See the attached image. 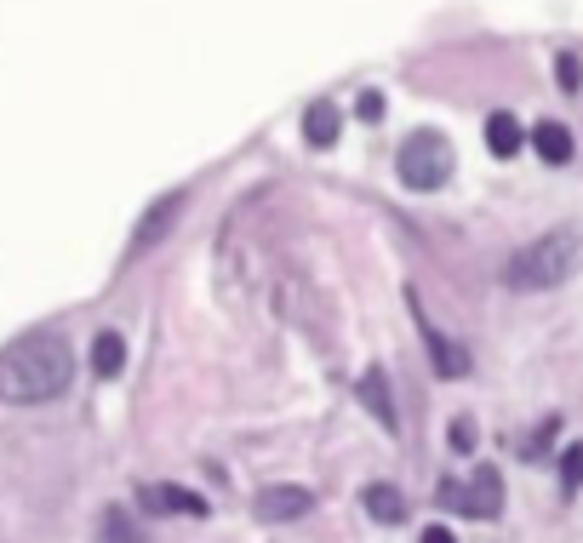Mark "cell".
<instances>
[{
	"instance_id": "cell-1",
	"label": "cell",
	"mask_w": 583,
	"mask_h": 543,
	"mask_svg": "<svg viewBox=\"0 0 583 543\" xmlns=\"http://www.w3.org/2000/svg\"><path fill=\"white\" fill-rule=\"evenodd\" d=\"M74 378V350L63 332H23L0 350V401L7 406H40L58 401Z\"/></svg>"
},
{
	"instance_id": "cell-2",
	"label": "cell",
	"mask_w": 583,
	"mask_h": 543,
	"mask_svg": "<svg viewBox=\"0 0 583 543\" xmlns=\"http://www.w3.org/2000/svg\"><path fill=\"white\" fill-rule=\"evenodd\" d=\"M583 269V229L578 224H561L549 229L538 240H526L521 252H510V263H503V286L510 292H549L572 281Z\"/></svg>"
},
{
	"instance_id": "cell-3",
	"label": "cell",
	"mask_w": 583,
	"mask_h": 543,
	"mask_svg": "<svg viewBox=\"0 0 583 543\" xmlns=\"http://www.w3.org/2000/svg\"><path fill=\"white\" fill-rule=\"evenodd\" d=\"M400 184L429 194V189H441L452 178V143L441 132H412L407 143H400Z\"/></svg>"
},
{
	"instance_id": "cell-4",
	"label": "cell",
	"mask_w": 583,
	"mask_h": 543,
	"mask_svg": "<svg viewBox=\"0 0 583 543\" xmlns=\"http://www.w3.org/2000/svg\"><path fill=\"white\" fill-rule=\"evenodd\" d=\"M441 504L469 515V521H492V515L503 509V475L492 463H480L469 481H441Z\"/></svg>"
},
{
	"instance_id": "cell-5",
	"label": "cell",
	"mask_w": 583,
	"mask_h": 543,
	"mask_svg": "<svg viewBox=\"0 0 583 543\" xmlns=\"http://www.w3.org/2000/svg\"><path fill=\"white\" fill-rule=\"evenodd\" d=\"M184 212H189V189H166L149 201V212L138 217V229H132V252H149V246H161L177 224H184Z\"/></svg>"
},
{
	"instance_id": "cell-6",
	"label": "cell",
	"mask_w": 583,
	"mask_h": 543,
	"mask_svg": "<svg viewBox=\"0 0 583 543\" xmlns=\"http://www.w3.org/2000/svg\"><path fill=\"white\" fill-rule=\"evenodd\" d=\"M138 504H143L149 515H195V521H207V515H212V504L200 498V492L172 486V481H149V486H138Z\"/></svg>"
},
{
	"instance_id": "cell-7",
	"label": "cell",
	"mask_w": 583,
	"mask_h": 543,
	"mask_svg": "<svg viewBox=\"0 0 583 543\" xmlns=\"http://www.w3.org/2000/svg\"><path fill=\"white\" fill-rule=\"evenodd\" d=\"M412 315H418V332H423V350H429V361H435V373L441 378H464L469 373V350H464V343H452L435 320H423L418 298H412Z\"/></svg>"
},
{
	"instance_id": "cell-8",
	"label": "cell",
	"mask_w": 583,
	"mask_h": 543,
	"mask_svg": "<svg viewBox=\"0 0 583 543\" xmlns=\"http://www.w3.org/2000/svg\"><path fill=\"white\" fill-rule=\"evenodd\" d=\"M310 504H315L310 486H264L258 492V515H264V521H303Z\"/></svg>"
},
{
	"instance_id": "cell-9",
	"label": "cell",
	"mask_w": 583,
	"mask_h": 543,
	"mask_svg": "<svg viewBox=\"0 0 583 543\" xmlns=\"http://www.w3.org/2000/svg\"><path fill=\"white\" fill-rule=\"evenodd\" d=\"M361 406L377 417V429H400V412H395V394H389V373L384 366H366V378H361Z\"/></svg>"
},
{
	"instance_id": "cell-10",
	"label": "cell",
	"mask_w": 583,
	"mask_h": 543,
	"mask_svg": "<svg viewBox=\"0 0 583 543\" xmlns=\"http://www.w3.org/2000/svg\"><path fill=\"white\" fill-rule=\"evenodd\" d=\"M361 504H366V515L372 521H384V527H395V521H407V498L389 486V481H372L366 492H361Z\"/></svg>"
},
{
	"instance_id": "cell-11",
	"label": "cell",
	"mask_w": 583,
	"mask_h": 543,
	"mask_svg": "<svg viewBox=\"0 0 583 543\" xmlns=\"http://www.w3.org/2000/svg\"><path fill=\"white\" fill-rule=\"evenodd\" d=\"M532 150H538L549 166H567L572 161V132L561 127V120H538V127H532Z\"/></svg>"
},
{
	"instance_id": "cell-12",
	"label": "cell",
	"mask_w": 583,
	"mask_h": 543,
	"mask_svg": "<svg viewBox=\"0 0 583 543\" xmlns=\"http://www.w3.org/2000/svg\"><path fill=\"white\" fill-rule=\"evenodd\" d=\"M303 138H310L315 150H333L338 143V104H310L303 109Z\"/></svg>"
},
{
	"instance_id": "cell-13",
	"label": "cell",
	"mask_w": 583,
	"mask_h": 543,
	"mask_svg": "<svg viewBox=\"0 0 583 543\" xmlns=\"http://www.w3.org/2000/svg\"><path fill=\"white\" fill-rule=\"evenodd\" d=\"M521 143H526V132H521V120H515L510 109H498V115L487 120V150H492V155H503V161H510V155L521 150Z\"/></svg>"
},
{
	"instance_id": "cell-14",
	"label": "cell",
	"mask_w": 583,
	"mask_h": 543,
	"mask_svg": "<svg viewBox=\"0 0 583 543\" xmlns=\"http://www.w3.org/2000/svg\"><path fill=\"white\" fill-rule=\"evenodd\" d=\"M120 366H126V338L120 332H97L92 338V373L97 378H120Z\"/></svg>"
},
{
	"instance_id": "cell-15",
	"label": "cell",
	"mask_w": 583,
	"mask_h": 543,
	"mask_svg": "<svg viewBox=\"0 0 583 543\" xmlns=\"http://www.w3.org/2000/svg\"><path fill=\"white\" fill-rule=\"evenodd\" d=\"M97 532H104V543H143L138 527H132V515H126L120 504H109L104 515H97Z\"/></svg>"
},
{
	"instance_id": "cell-16",
	"label": "cell",
	"mask_w": 583,
	"mask_h": 543,
	"mask_svg": "<svg viewBox=\"0 0 583 543\" xmlns=\"http://www.w3.org/2000/svg\"><path fill=\"white\" fill-rule=\"evenodd\" d=\"M555 435H561V417H544V424H538V435H532V440H526V458H544Z\"/></svg>"
},
{
	"instance_id": "cell-17",
	"label": "cell",
	"mask_w": 583,
	"mask_h": 543,
	"mask_svg": "<svg viewBox=\"0 0 583 543\" xmlns=\"http://www.w3.org/2000/svg\"><path fill=\"white\" fill-rule=\"evenodd\" d=\"M561 475H567V492L583 486V447H567V452H561Z\"/></svg>"
},
{
	"instance_id": "cell-18",
	"label": "cell",
	"mask_w": 583,
	"mask_h": 543,
	"mask_svg": "<svg viewBox=\"0 0 583 543\" xmlns=\"http://www.w3.org/2000/svg\"><path fill=\"white\" fill-rule=\"evenodd\" d=\"M446 440H452V452H475V424H469V417H458V424L446 429Z\"/></svg>"
},
{
	"instance_id": "cell-19",
	"label": "cell",
	"mask_w": 583,
	"mask_h": 543,
	"mask_svg": "<svg viewBox=\"0 0 583 543\" xmlns=\"http://www.w3.org/2000/svg\"><path fill=\"white\" fill-rule=\"evenodd\" d=\"M555 75H561V86H567V92H578V86H583V69H578V58H572V52H567L561 63H555Z\"/></svg>"
},
{
	"instance_id": "cell-20",
	"label": "cell",
	"mask_w": 583,
	"mask_h": 543,
	"mask_svg": "<svg viewBox=\"0 0 583 543\" xmlns=\"http://www.w3.org/2000/svg\"><path fill=\"white\" fill-rule=\"evenodd\" d=\"M377 115H384V97H377V92H361V120H377Z\"/></svg>"
},
{
	"instance_id": "cell-21",
	"label": "cell",
	"mask_w": 583,
	"mask_h": 543,
	"mask_svg": "<svg viewBox=\"0 0 583 543\" xmlns=\"http://www.w3.org/2000/svg\"><path fill=\"white\" fill-rule=\"evenodd\" d=\"M423 543H452V532H446V527H429V532H423Z\"/></svg>"
}]
</instances>
